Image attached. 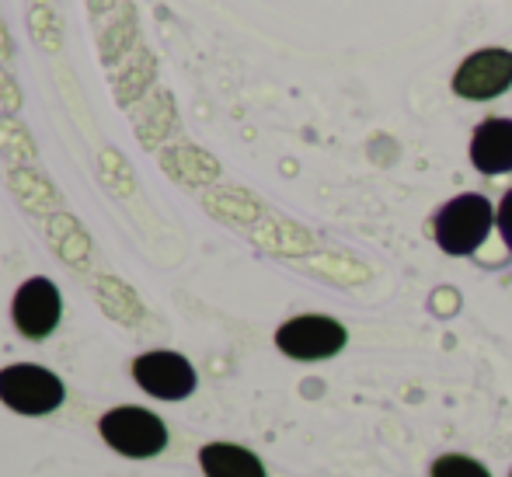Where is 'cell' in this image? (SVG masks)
<instances>
[{"instance_id":"obj_7","label":"cell","mask_w":512,"mask_h":477,"mask_svg":"<svg viewBox=\"0 0 512 477\" xmlns=\"http://www.w3.org/2000/svg\"><path fill=\"white\" fill-rule=\"evenodd\" d=\"M133 377L150 397L182 401L196 390V370L178 352H147L133 363Z\"/></svg>"},{"instance_id":"obj_4","label":"cell","mask_w":512,"mask_h":477,"mask_svg":"<svg viewBox=\"0 0 512 477\" xmlns=\"http://www.w3.org/2000/svg\"><path fill=\"white\" fill-rule=\"evenodd\" d=\"M349 331L324 314H300L286 321L276 331V345L283 356L300 359V363H317V359H331L345 349Z\"/></svg>"},{"instance_id":"obj_5","label":"cell","mask_w":512,"mask_h":477,"mask_svg":"<svg viewBox=\"0 0 512 477\" xmlns=\"http://www.w3.org/2000/svg\"><path fill=\"white\" fill-rule=\"evenodd\" d=\"M512 88V53L509 49H478L453 74V95L467 101H492Z\"/></svg>"},{"instance_id":"obj_9","label":"cell","mask_w":512,"mask_h":477,"mask_svg":"<svg viewBox=\"0 0 512 477\" xmlns=\"http://www.w3.org/2000/svg\"><path fill=\"white\" fill-rule=\"evenodd\" d=\"M199 464H203L206 477H265L262 460L251 450L234 443H209L199 453Z\"/></svg>"},{"instance_id":"obj_11","label":"cell","mask_w":512,"mask_h":477,"mask_svg":"<svg viewBox=\"0 0 512 477\" xmlns=\"http://www.w3.org/2000/svg\"><path fill=\"white\" fill-rule=\"evenodd\" d=\"M495 223H499V234L506 241V248L512 251V189L502 195L499 209H495Z\"/></svg>"},{"instance_id":"obj_10","label":"cell","mask_w":512,"mask_h":477,"mask_svg":"<svg viewBox=\"0 0 512 477\" xmlns=\"http://www.w3.org/2000/svg\"><path fill=\"white\" fill-rule=\"evenodd\" d=\"M429 477H492V471L481 460L464 457V453H443V457H436Z\"/></svg>"},{"instance_id":"obj_6","label":"cell","mask_w":512,"mask_h":477,"mask_svg":"<svg viewBox=\"0 0 512 477\" xmlns=\"http://www.w3.org/2000/svg\"><path fill=\"white\" fill-rule=\"evenodd\" d=\"M11 314H14V328H18L21 335L32 338V342H42V338L53 335L56 324H60V314H63L60 289L42 276L28 279V283H21L18 293H14Z\"/></svg>"},{"instance_id":"obj_2","label":"cell","mask_w":512,"mask_h":477,"mask_svg":"<svg viewBox=\"0 0 512 477\" xmlns=\"http://www.w3.org/2000/svg\"><path fill=\"white\" fill-rule=\"evenodd\" d=\"M105 443L112 446L115 453L133 460H147L157 457V453L168 446V429L164 422L147 408H112L108 415H102L98 422Z\"/></svg>"},{"instance_id":"obj_8","label":"cell","mask_w":512,"mask_h":477,"mask_svg":"<svg viewBox=\"0 0 512 477\" xmlns=\"http://www.w3.org/2000/svg\"><path fill=\"white\" fill-rule=\"evenodd\" d=\"M471 164L481 175H506L512 171V119L492 115L471 136Z\"/></svg>"},{"instance_id":"obj_3","label":"cell","mask_w":512,"mask_h":477,"mask_svg":"<svg viewBox=\"0 0 512 477\" xmlns=\"http://www.w3.org/2000/svg\"><path fill=\"white\" fill-rule=\"evenodd\" d=\"M63 380L35 363L0 370V401L21 415H49L63 404Z\"/></svg>"},{"instance_id":"obj_12","label":"cell","mask_w":512,"mask_h":477,"mask_svg":"<svg viewBox=\"0 0 512 477\" xmlns=\"http://www.w3.org/2000/svg\"><path fill=\"white\" fill-rule=\"evenodd\" d=\"M509 477H512V474H509Z\"/></svg>"},{"instance_id":"obj_1","label":"cell","mask_w":512,"mask_h":477,"mask_svg":"<svg viewBox=\"0 0 512 477\" xmlns=\"http://www.w3.org/2000/svg\"><path fill=\"white\" fill-rule=\"evenodd\" d=\"M492 223H495L492 202L478 192H464L439 209L436 220H432V234H436L439 251H446L453 258H464L474 255L485 244Z\"/></svg>"}]
</instances>
